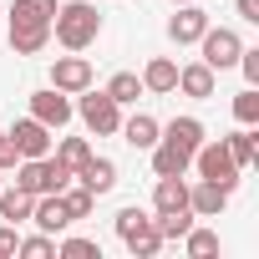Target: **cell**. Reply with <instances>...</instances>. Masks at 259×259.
<instances>
[{"mask_svg":"<svg viewBox=\"0 0 259 259\" xmlns=\"http://www.w3.org/2000/svg\"><path fill=\"white\" fill-rule=\"evenodd\" d=\"M51 36L66 51H87L102 36V11L92 0H66V6H56V16H51Z\"/></svg>","mask_w":259,"mask_h":259,"instance_id":"6da1fadb","label":"cell"},{"mask_svg":"<svg viewBox=\"0 0 259 259\" xmlns=\"http://www.w3.org/2000/svg\"><path fill=\"white\" fill-rule=\"evenodd\" d=\"M117 239L127 244V254H138V259H153V254L163 249V234H158L153 213L138 208V203H127V208L117 213Z\"/></svg>","mask_w":259,"mask_h":259,"instance_id":"7a4b0ae2","label":"cell"},{"mask_svg":"<svg viewBox=\"0 0 259 259\" xmlns=\"http://www.w3.org/2000/svg\"><path fill=\"white\" fill-rule=\"evenodd\" d=\"M81 102H71L76 107V117L87 122V133H97V138H117V127H122V107L107 97V92H76Z\"/></svg>","mask_w":259,"mask_h":259,"instance_id":"3957f363","label":"cell"},{"mask_svg":"<svg viewBox=\"0 0 259 259\" xmlns=\"http://www.w3.org/2000/svg\"><path fill=\"white\" fill-rule=\"evenodd\" d=\"M193 168H198V178H208V183L239 188V163L229 158L224 138H203V143H198V153H193Z\"/></svg>","mask_w":259,"mask_h":259,"instance_id":"277c9868","label":"cell"},{"mask_svg":"<svg viewBox=\"0 0 259 259\" xmlns=\"http://www.w3.org/2000/svg\"><path fill=\"white\" fill-rule=\"evenodd\" d=\"M198 61L208 66V71H229L234 61H239V51H244V41H239V31L234 26H208L203 36H198Z\"/></svg>","mask_w":259,"mask_h":259,"instance_id":"5b68a950","label":"cell"},{"mask_svg":"<svg viewBox=\"0 0 259 259\" xmlns=\"http://www.w3.org/2000/svg\"><path fill=\"white\" fill-rule=\"evenodd\" d=\"M31 117H36V122H46L51 133H61V127L76 117V107H71V97H66V92L41 87V92H31Z\"/></svg>","mask_w":259,"mask_h":259,"instance_id":"8992f818","label":"cell"},{"mask_svg":"<svg viewBox=\"0 0 259 259\" xmlns=\"http://www.w3.org/2000/svg\"><path fill=\"white\" fill-rule=\"evenodd\" d=\"M208 26H213L208 11L198 6V0H188V6H178L173 21H168V41H173V46H198V36H203Z\"/></svg>","mask_w":259,"mask_h":259,"instance_id":"52a82bcc","label":"cell"},{"mask_svg":"<svg viewBox=\"0 0 259 259\" xmlns=\"http://www.w3.org/2000/svg\"><path fill=\"white\" fill-rule=\"evenodd\" d=\"M51 87L66 92V97L87 92V87H92V61L76 56V51H71V56H56V61H51Z\"/></svg>","mask_w":259,"mask_h":259,"instance_id":"ba28073f","label":"cell"},{"mask_svg":"<svg viewBox=\"0 0 259 259\" xmlns=\"http://www.w3.org/2000/svg\"><path fill=\"white\" fill-rule=\"evenodd\" d=\"M11 143L21 148V158H46L51 143H56V133H51L46 122H36V117H21V122L11 127Z\"/></svg>","mask_w":259,"mask_h":259,"instance_id":"9c48e42d","label":"cell"},{"mask_svg":"<svg viewBox=\"0 0 259 259\" xmlns=\"http://www.w3.org/2000/svg\"><path fill=\"white\" fill-rule=\"evenodd\" d=\"M51 46V21H21L11 16V51L16 56H36Z\"/></svg>","mask_w":259,"mask_h":259,"instance_id":"30bf717a","label":"cell"},{"mask_svg":"<svg viewBox=\"0 0 259 259\" xmlns=\"http://www.w3.org/2000/svg\"><path fill=\"white\" fill-rule=\"evenodd\" d=\"M229 193H234V188H224V183H208V178L188 183V208H193V219H219V213L229 208Z\"/></svg>","mask_w":259,"mask_h":259,"instance_id":"8fae6325","label":"cell"},{"mask_svg":"<svg viewBox=\"0 0 259 259\" xmlns=\"http://www.w3.org/2000/svg\"><path fill=\"white\" fill-rule=\"evenodd\" d=\"M31 224H36L41 234H66V229H71V213H66L61 193H36V203H31Z\"/></svg>","mask_w":259,"mask_h":259,"instance_id":"7c38bea8","label":"cell"},{"mask_svg":"<svg viewBox=\"0 0 259 259\" xmlns=\"http://www.w3.org/2000/svg\"><path fill=\"white\" fill-rule=\"evenodd\" d=\"M76 183H81L87 193L107 198V193L117 188V163H112V158H97V153H92V158H87V163L76 168Z\"/></svg>","mask_w":259,"mask_h":259,"instance_id":"4fadbf2b","label":"cell"},{"mask_svg":"<svg viewBox=\"0 0 259 259\" xmlns=\"http://www.w3.org/2000/svg\"><path fill=\"white\" fill-rule=\"evenodd\" d=\"M213 87H219V71H208L203 61H188V66H178V92H183V97H193V102H208V97H213Z\"/></svg>","mask_w":259,"mask_h":259,"instance_id":"5bb4252c","label":"cell"},{"mask_svg":"<svg viewBox=\"0 0 259 259\" xmlns=\"http://www.w3.org/2000/svg\"><path fill=\"white\" fill-rule=\"evenodd\" d=\"M203 138H208V133H203L198 117H173L168 127H158V143H173V148H183V153H198Z\"/></svg>","mask_w":259,"mask_h":259,"instance_id":"9a60e30c","label":"cell"},{"mask_svg":"<svg viewBox=\"0 0 259 259\" xmlns=\"http://www.w3.org/2000/svg\"><path fill=\"white\" fill-rule=\"evenodd\" d=\"M158 117H148V112H133V117H122V127H117V133H122V143L127 148H138V153H148L153 143H158Z\"/></svg>","mask_w":259,"mask_h":259,"instance_id":"2e32d148","label":"cell"},{"mask_svg":"<svg viewBox=\"0 0 259 259\" xmlns=\"http://www.w3.org/2000/svg\"><path fill=\"white\" fill-rule=\"evenodd\" d=\"M148 153H153V178H183L193 168V153H183L173 143H153Z\"/></svg>","mask_w":259,"mask_h":259,"instance_id":"e0dca14e","label":"cell"},{"mask_svg":"<svg viewBox=\"0 0 259 259\" xmlns=\"http://www.w3.org/2000/svg\"><path fill=\"white\" fill-rule=\"evenodd\" d=\"M183 208H188V178H158L153 183V213H183Z\"/></svg>","mask_w":259,"mask_h":259,"instance_id":"ac0fdd59","label":"cell"},{"mask_svg":"<svg viewBox=\"0 0 259 259\" xmlns=\"http://www.w3.org/2000/svg\"><path fill=\"white\" fill-rule=\"evenodd\" d=\"M143 92H153V97H168V92H178V61H168V56H153V61L143 66Z\"/></svg>","mask_w":259,"mask_h":259,"instance_id":"d6986e66","label":"cell"},{"mask_svg":"<svg viewBox=\"0 0 259 259\" xmlns=\"http://www.w3.org/2000/svg\"><path fill=\"white\" fill-rule=\"evenodd\" d=\"M102 92H107V97H112L117 107H133V102L143 97V76H138V71H117V76H112V81H107Z\"/></svg>","mask_w":259,"mask_h":259,"instance_id":"ffe728a7","label":"cell"},{"mask_svg":"<svg viewBox=\"0 0 259 259\" xmlns=\"http://www.w3.org/2000/svg\"><path fill=\"white\" fill-rule=\"evenodd\" d=\"M31 203H36V193H26V188H0V219L6 224L31 219Z\"/></svg>","mask_w":259,"mask_h":259,"instance_id":"44dd1931","label":"cell"},{"mask_svg":"<svg viewBox=\"0 0 259 259\" xmlns=\"http://www.w3.org/2000/svg\"><path fill=\"white\" fill-rule=\"evenodd\" d=\"M224 148H229V158L239 163V173L254 163V148H259V133H254V127H239V133H229L224 138Z\"/></svg>","mask_w":259,"mask_h":259,"instance_id":"7402d4cb","label":"cell"},{"mask_svg":"<svg viewBox=\"0 0 259 259\" xmlns=\"http://www.w3.org/2000/svg\"><path fill=\"white\" fill-rule=\"evenodd\" d=\"M51 158H56V163H66V168L76 173V168L92 158V143H87V138H56V143H51Z\"/></svg>","mask_w":259,"mask_h":259,"instance_id":"603a6c76","label":"cell"},{"mask_svg":"<svg viewBox=\"0 0 259 259\" xmlns=\"http://www.w3.org/2000/svg\"><path fill=\"white\" fill-rule=\"evenodd\" d=\"M61 203H66V213H71V224H76V219H87V213L97 208V193H87V188L71 178V183L61 188Z\"/></svg>","mask_w":259,"mask_h":259,"instance_id":"cb8c5ba5","label":"cell"},{"mask_svg":"<svg viewBox=\"0 0 259 259\" xmlns=\"http://www.w3.org/2000/svg\"><path fill=\"white\" fill-rule=\"evenodd\" d=\"M183 249H188L193 259H213V254H219V234H213V229H188V234H183Z\"/></svg>","mask_w":259,"mask_h":259,"instance_id":"d4e9b609","label":"cell"},{"mask_svg":"<svg viewBox=\"0 0 259 259\" xmlns=\"http://www.w3.org/2000/svg\"><path fill=\"white\" fill-rule=\"evenodd\" d=\"M234 122H239V127H254V122H259V87H244V92L234 97Z\"/></svg>","mask_w":259,"mask_h":259,"instance_id":"484cf974","label":"cell"},{"mask_svg":"<svg viewBox=\"0 0 259 259\" xmlns=\"http://www.w3.org/2000/svg\"><path fill=\"white\" fill-rule=\"evenodd\" d=\"M153 224H158V234H163V244L168 239H183L188 229H193V213L183 208V213H153Z\"/></svg>","mask_w":259,"mask_h":259,"instance_id":"4316f807","label":"cell"},{"mask_svg":"<svg viewBox=\"0 0 259 259\" xmlns=\"http://www.w3.org/2000/svg\"><path fill=\"white\" fill-rule=\"evenodd\" d=\"M16 254H21V259H51V254H56V234H31V239L16 244Z\"/></svg>","mask_w":259,"mask_h":259,"instance_id":"83f0119b","label":"cell"},{"mask_svg":"<svg viewBox=\"0 0 259 259\" xmlns=\"http://www.w3.org/2000/svg\"><path fill=\"white\" fill-rule=\"evenodd\" d=\"M56 254L61 259H102V244L97 239H56Z\"/></svg>","mask_w":259,"mask_h":259,"instance_id":"f1b7e54d","label":"cell"},{"mask_svg":"<svg viewBox=\"0 0 259 259\" xmlns=\"http://www.w3.org/2000/svg\"><path fill=\"white\" fill-rule=\"evenodd\" d=\"M11 16H21V21H51L56 16V0H16Z\"/></svg>","mask_w":259,"mask_h":259,"instance_id":"f546056e","label":"cell"},{"mask_svg":"<svg viewBox=\"0 0 259 259\" xmlns=\"http://www.w3.org/2000/svg\"><path fill=\"white\" fill-rule=\"evenodd\" d=\"M239 71H244V87H259V46H244L239 51V61H234Z\"/></svg>","mask_w":259,"mask_h":259,"instance_id":"4dcf8cb0","label":"cell"},{"mask_svg":"<svg viewBox=\"0 0 259 259\" xmlns=\"http://www.w3.org/2000/svg\"><path fill=\"white\" fill-rule=\"evenodd\" d=\"M16 163H21V148L11 143V133H0V173H11Z\"/></svg>","mask_w":259,"mask_h":259,"instance_id":"1f68e13d","label":"cell"},{"mask_svg":"<svg viewBox=\"0 0 259 259\" xmlns=\"http://www.w3.org/2000/svg\"><path fill=\"white\" fill-rule=\"evenodd\" d=\"M16 244H21L16 224H0V259H16Z\"/></svg>","mask_w":259,"mask_h":259,"instance_id":"d6a6232c","label":"cell"},{"mask_svg":"<svg viewBox=\"0 0 259 259\" xmlns=\"http://www.w3.org/2000/svg\"><path fill=\"white\" fill-rule=\"evenodd\" d=\"M234 11H239V21L259 26V0H234Z\"/></svg>","mask_w":259,"mask_h":259,"instance_id":"836d02e7","label":"cell"},{"mask_svg":"<svg viewBox=\"0 0 259 259\" xmlns=\"http://www.w3.org/2000/svg\"><path fill=\"white\" fill-rule=\"evenodd\" d=\"M0 188H6V173H0Z\"/></svg>","mask_w":259,"mask_h":259,"instance_id":"e575fe53","label":"cell"},{"mask_svg":"<svg viewBox=\"0 0 259 259\" xmlns=\"http://www.w3.org/2000/svg\"><path fill=\"white\" fill-rule=\"evenodd\" d=\"M173 6H188V0H173Z\"/></svg>","mask_w":259,"mask_h":259,"instance_id":"d590c367","label":"cell"}]
</instances>
